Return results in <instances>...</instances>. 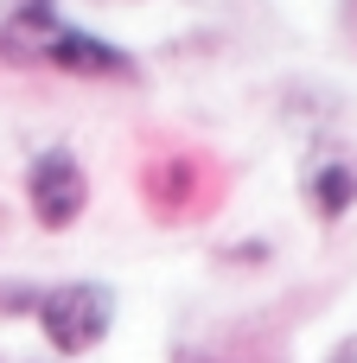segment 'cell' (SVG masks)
<instances>
[{
    "label": "cell",
    "mask_w": 357,
    "mask_h": 363,
    "mask_svg": "<svg viewBox=\"0 0 357 363\" xmlns=\"http://www.w3.org/2000/svg\"><path fill=\"white\" fill-rule=\"evenodd\" d=\"M300 191H307V204H313L319 223H339V217L357 204V166L345 160V153H319V160L307 166Z\"/></svg>",
    "instance_id": "cell-5"
},
{
    "label": "cell",
    "mask_w": 357,
    "mask_h": 363,
    "mask_svg": "<svg viewBox=\"0 0 357 363\" xmlns=\"http://www.w3.org/2000/svg\"><path fill=\"white\" fill-rule=\"evenodd\" d=\"M179 363H217V357H179Z\"/></svg>",
    "instance_id": "cell-9"
},
{
    "label": "cell",
    "mask_w": 357,
    "mask_h": 363,
    "mask_svg": "<svg viewBox=\"0 0 357 363\" xmlns=\"http://www.w3.org/2000/svg\"><path fill=\"white\" fill-rule=\"evenodd\" d=\"M19 185H26L32 223L51 230V236L77 230L83 211H89V172H83V160H77L70 147H38V153L26 160V179H19Z\"/></svg>",
    "instance_id": "cell-3"
},
{
    "label": "cell",
    "mask_w": 357,
    "mask_h": 363,
    "mask_svg": "<svg viewBox=\"0 0 357 363\" xmlns=\"http://www.w3.org/2000/svg\"><path fill=\"white\" fill-rule=\"evenodd\" d=\"M32 306H38V287H32V281H6V287H0V319L32 313Z\"/></svg>",
    "instance_id": "cell-6"
},
{
    "label": "cell",
    "mask_w": 357,
    "mask_h": 363,
    "mask_svg": "<svg viewBox=\"0 0 357 363\" xmlns=\"http://www.w3.org/2000/svg\"><path fill=\"white\" fill-rule=\"evenodd\" d=\"M339 6H345V32L357 38V0H339Z\"/></svg>",
    "instance_id": "cell-7"
},
{
    "label": "cell",
    "mask_w": 357,
    "mask_h": 363,
    "mask_svg": "<svg viewBox=\"0 0 357 363\" xmlns=\"http://www.w3.org/2000/svg\"><path fill=\"white\" fill-rule=\"evenodd\" d=\"M141 198H147V211H160V217H192V204L204 198V166H198L192 153L147 160V166H141Z\"/></svg>",
    "instance_id": "cell-4"
},
{
    "label": "cell",
    "mask_w": 357,
    "mask_h": 363,
    "mask_svg": "<svg viewBox=\"0 0 357 363\" xmlns=\"http://www.w3.org/2000/svg\"><path fill=\"white\" fill-rule=\"evenodd\" d=\"M32 325H38V338L51 345V357H89V351L109 345V332H115V287H102V281H57V287H38Z\"/></svg>",
    "instance_id": "cell-1"
},
{
    "label": "cell",
    "mask_w": 357,
    "mask_h": 363,
    "mask_svg": "<svg viewBox=\"0 0 357 363\" xmlns=\"http://www.w3.org/2000/svg\"><path fill=\"white\" fill-rule=\"evenodd\" d=\"M6 230H13V217H6V204H0V242H6Z\"/></svg>",
    "instance_id": "cell-8"
},
{
    "label": "cell",
    "mask_w": 357,
    "mask_h": 363,
    "mask_svg": "<svg viewBox=\"0 0 357 363\" xmlns=\"http://www.w3.org/2000/svg\"><path fill=\"white\" fill-rule=\"evenodd\" d=\"M26 70H57V77H83V83H141V57L77 19H57L38 45Z\"/></svg>",
    "instance_id": "cell-2"
}]
</instances>
